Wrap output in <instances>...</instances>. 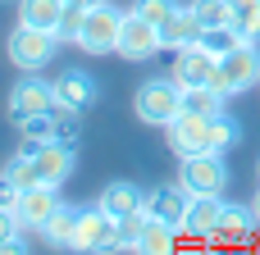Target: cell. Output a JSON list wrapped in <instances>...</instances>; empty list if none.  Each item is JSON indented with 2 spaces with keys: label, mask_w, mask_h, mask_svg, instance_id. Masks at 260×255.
I'll return each mask as SVG.
<instances>
[{
  "label": "cell",
  "mask_w": 260,
  "mask_h": 255,
  "mask_svg": "<svg viewBox=\"0 0 260 255\" xmlns=\"http://www.w3.org/2000/svg\"><path fill=\"white\" fill-rule=\"evenodd\" d=\"M133 110L146 128H169L183 114V87L174 78H146L133 96Z\"/></svg>",
  "instance_id": "obj_1"
},
{
  "label": "cell",
  "mask_w": 260,
  "mask_h": 255,
  "mask_svg": "<svg viewBox=\"0 0 260 255\" xmlns=\"http://www.w3.org/2000/svg\"><path fill=\"white\" fill-rule=\"evenodd\" d=\"M59 32H50V27H27V23H18L14 32H9V64H18V73H37L41 64H50L55 55H59Z\"/></svg>",
  "instance_id": "obj_2"
},
{
  "label": "cell",
  "mask_w": 260,
  "mask_h": 255,
  "mask_svg": "<svg viewBox=\"0 0 260 255\" xmlns=\"http://www.w3.org/2000/svg\"><path fill=\"white\" fill-rule=\"evenodd\" d=\"M119 37H123V9H114L110 0L91 5L78 46H82L87 55H119Z\"/></svg>",
  "instance_id": "obj_3"
},
{
  "label": "cell",
  "mask_w": 260,
  "mask_h": 255,
  "mask_svg": "<svg viewBox=\"0 0 260 255\" xmlns=\"http://www.w3.org/2000/svg\"><path fill=\"white\" fill-rule=\"evenodd\" d=\"M178 183H183L192 196H224V187H229V164H224L219 151L183 155V164H178Z\"/></svg>",
  "instance_id": "obj_4"
},
{
  "label": "cell",
  "mask_w": 260,
  "mask_h": 255,
  "mask_svg": "<svg viewBox=\"0 0 260 255\" xmlns=\"http://www.w3.org/2000/svg\"><path fill=\"white\" fill-rule=\"evenodd\" d=\"M256 82H260V50H256V41H242L238 50H229V55L219 59L215 87H219L224 96H242V91H251Z\"/></svg>",
  "instance_id": "obj_5"
},
{
  "label": "cell",
  "mask_w": 260,
  "mask_h": 255,
  "mask_svg": "<svg viewBox=\"0 0 260 255\" xmlns=\"http://www.w3.org/2000/svg\"><path fill=\"white\" fill-rule=\"evenodd\" d=\"M73 251L82 255H101V251H119V219L110 210H82L78 214V237H73Z\"/></svg>",
  "instance_id": "obj_6"
},
{
  "label": "cell",
  "mask_w": 260,
  "mask_h": 255,
  "mask_svg": "<svg viewBox=\"0 0 260 255\" xmlns=\"http://www.w3.org/2000/svg\"><path fill=\"white\" fill-rule=\"evenodd\" d=\"M46 110H55V82H46L41 73H23L9 91V119L23 123V119L46 114Z\"/></svg>",
  "instance_id": "obj_7"
},
{
  "label": "cell",
  "mask_w": 260,
  "mask_h": 255,
  "mask_svg": "<svg viewBox=\"0 0 260 255\" xmlns=\"http://www.w3.org/2000/svg\"><path fill=\"white\" fill-rule=\"evenodd\" d=\"M215 73H219V55H210L201 41L183 46L178 59H174V68H169V78H174L183 91H187V87H215Z\"/></svg>",
  "instance_id": "obj_8"
},
{
  "label": "cell",
  "mask_w": 260,
  "mask_h": 255,
  "mask_svg": "<svg viewBox=\"0 0 260 255\" xmlns=\"http://www.w3.org/2000/svg\"><path fill=\"white\" fill-rule=\"evenodd\" d=\"M165 141H169V151H178V160H183V155H201V151H215L210 119H206V114H192V110H183V114L165 128Z\"/></svg>",
  "instance_id": "obj_9"
},
{
  "label": "cell",
  "mask_w": 260,
  "mask_h": 255,
  "mask_svg": "<svg viewBox=\"0 0 260 255\" xmlns=\"http://www.w3.org/2000/svg\"><path fill=\"white\" fill-rule=\"evenodd\" d=\"M165 50V37H160V27L155 23H146L142 14H123V37H119V55L123 59H133V64H142V59H151V55H160Z\"/></svg>",
  "instance_id": "obj_10"
},
{
  "label": "cell",
  "mask_w": 260,
  "mask_h": 255,
  "mask_svg": "<svg viewBox=\"0 0 260 255\" xmlns=\"http://www.w3.org/2000/svg\"><path fill=\"white\" fill-rule=\"evenodd\" d=\"M55 210H59V187H55V183L27 187V192L18 196V205H14V214H18V224H23L27 233H46V224L55 219Z\"/></svg>",
  "instance_id": "obj_11"
},
{
  "label": "cell",
  "mask_w": 260,
  "mask_h": 255,
  "mask_svg": "<svg viewBox=\"0 0 260 255\" xmlns=\"http://www.w3.org/2000/svg\"><path fill=\"white\" fill-rule=\"evenodd\" d=\"M187 205H192V192L178 183V187H151L146 192V201H142V210L146 214H155V219H165V224H174L178 233H183V224H187Z\"/></svg>",
  "instance_id": "obj_12"
},
{
  "label": "cell",
  "mask_w": 260,
  "mask_h": 255,
  "mask_svg": "<svg viewBox=\"0 0 260 255\" xmlns=\"http://www.w3.org/2000/svg\"><path fill=\"white\" fill-rule=\"evenodd\" d=\"M32 160H37L41 178L59 187V183H69V178H73V169H78V146H73V141H59V137H55V141H41Z\"/></svg>",
  "instance_id": "obj_13"
},
{
  "label": "cell",
  "mask_w": 260,
  "mask_h": 255,
  "mask_svg": "<svg viewBox=\"0 0 260 255\" xmlns=\"http://www.w3.org/2000/svg\"><path fill=\"white\" fill-rule=\"evenodd\" d=\"M96 78L87 73V68H64L59 78H55V105H69V110H91L96 105Z\"/></svg>",
  "instance_id": "obj_14"
},
{
  "label": "cell",
  "mask_w": 260,
  "mask_h": 255,
  "mask_svg": "<svg viewBox=\"0 0 260 255\" xmlns=\"http://www.w3.org/2000/svg\"><path fill=\"white\" fill-rule=\"evenodd\" d=\"M224 205H229L224 196H192L183 233H192L197 242H210V237H215V228H219V219H224Z\"/></svg>",
  "instance_id": "obj_15"
},
{
  "label": "cell",
  "mask_w": 260,
  "mask_h": 255,
  "mask_svg": "<svg viewBox=\"0 0 260 255\" xmlns=\"http://www.w3.org/2000/svg\"><path fill=\"white\" fill-rule=\"evenodd\" d=\"M142 201H146V192H142L137 183H128V178L105 183V187H101V196H96V205H101V210H110L114 219H123V214H133V210H142Z\"/></svg>",
  "instance_id": "obj_16"
},
{
  "label": "cell",
  "mask_w": 260,
  "mask_h": 255,
  "mask_svg": "<svg viewBox=\"0 0 260 255\" xmlns=\"http://www.w3.org/2000/svg\"><path fill=\"white\" fill-rule=\"evenodd\" d=\"M201 32H206V23L192 14V5H183L165 27H160V37H165V50H183V46H192V41H201Z\"/></svg>",
  "instance_id": "obj_17"
},
{
  "label": "cell",
  "mask_w": 260,
  "mask_h": 255,
  "mask_svg": "<svg viewBox=\"0 0 260 255\" xmlns=\"http://www.w3.org/2000/svg\"><path fill=\"white\" fill-rule=\"evenodd\" d=\"M174 246H178V228L155 219V214H146V228L137 237V255H169Z\"/></svg>",
  "instance_id": "obj_18"
},
{
  "label": "cell",
  "mask_w": 260,
  "mask_h": 255,
  "mask_svg": "<svg viewBox=\"0 0 260 255\" xmlns=\"http://www.w3.org/2000/svg\"><path fill=\"white\" fill-rule=\"evenodd\" d=\"M251 224H256V210L247 205H224V219H219V228H215V237L210 242H247V233H251Z\"/></svg>",
  "instance_id": "obj_19"
},
{
  "label": "cell",
  "mask_w": 260,
  "mask_h": 255,
  "mask_svg": "<svg viewBox=\"0 0 260 255\" xmlns=\"http://www.w3.org/2000/svg\"><path fill=\"white\" fill-rule=\"evenodd\" d=\"M59 14H64V0H18V23L27 27H59Z\"/></svg>",
  "instance_id": "obj_20"
},
{
  "label": "cell",
  "mask_w": 260,
  "mask_h": 255,
  "mask_svg": "<svg viewBox=\"0 0 260 255\" xmlns=\"http://www.w3.org/2000/svg\"><path fill=\"white\" fill-rule=\"evenodd\" d=\"M78 214H82V210L59 205V210H55V219L46 224V242H50V246H59V251H73V237H78Z\"/></svg>",
  "instance_id": "obj_21"
},
{
  "label": "cell",
  "mask_w": 260,
  "mask_h": 255,
  "mask_svg": "<svg viewBox=\"0 0 260 255\" xmlns=\"http://www.w3.org/2000/svg\"><path fill=\"white\" fill-rule=\"evenodd\" d=\"M224 91L219 87H187L183 91V110H192V114H206V119H215V114H224Z\"/></svg>",
  "instance_id": "obj_22"
},
{
  "label": "cell",
  "mask_w": 260,
  "mask_h": 255,
  "mask_svg": "<svg viewBox=\"0 0 260 255\" xmlns=\"http://www.w3.org/2000/svg\"><path fill=\"white\" fill-rule=\"evenodd\" d=\"M242 41H247V37H242L233 23H219V27H206V32H201V46H206L210 55H219V59H224L229 50H238Z\"/></svg>",
  "instance_id": "obj_23"
},
{
  "label": "cell",
  "mask_w": 260,
  "mask_h": 255,
  "mask_svg": "<svg viewBox=\"0 0 260 255\" xmlns=\"http://www.w3.org/2000/svg\"><path fill=\"white\" fill-rule=\"evenodd\" d=\"M229 5H233V27L247 41H260V0H229Z\"/></svg>",
  "instance_id": "obj_24"
},
{
  "label": "cell",
  "mask_w": 260,
  "mask_h": 255,
  "mask_svg": "<svg viewBox=\"0 0 260 255\" xmlns=\"http://www.w3.org/2000/svg\"><path fill=\"white\" fill-rule=\"evenodd\" d=\"M82 23H87V5H78V0H64V14H59V41H73L78 46V37H82Z\"/></svg>",
  "instance_id": "obj_25"
},
{
  "label": "cell",
  "mask_w": 260,
  "mask_h": 255,
  "mask_svg": "<svg viewBox=\"0 0 260 255\" xmlns=\"http://www.w3.org/2000/svg\"><path fill=\"white\" fill-rule=\"evenodd\" d=\"M18 132H23L27 141H55V137H59V128H55V110L23 119V123H18Z\"/></svg>",
  "instance_id": "obj_26"
},
{
  "label": "cell",
  "mask_w": 260,
  "mask_h": 255,
  "mask_svg": "<svg viewBox=\"0 0 260 255\" xmlns=\"http://www.w3.org/2000/svg\"><path fill=\"white\" fill-rule=\"evenodd\" d=\"M5 173H9L23 192H27V187H37V183H46V178H41V169H37V160H32V155H23V151L5 164Z\"/></svg>",
  "instance_id": "obj_27"
},
{
  "label": "cell",
  "mask_w": 260,
  "mask_h": 255,
  "mask_svg": "<svg viewBox=\"0 0 260 255\" xmlns=\"http://www.w3.org/2000/svg\"><path fill=\"white\" fill-rule=\"evenodd\" d=\"M192 14L206 23V27H219V23H233V5L229 0H192Z\"/></svg>",
  "instance_id": "obj_28"
},
{
  "label": "cell",
  "mask_w": 260,
  "mask_h": 255,
  "mask_svg": "<svg viewBox=\"0 0 260 255\" xmlns=\"http://www.w3.org/2000/svg\"><path fill=\"white\" fill-rule=\"evenodd\" d=\"M178 9H183L178 0H137V5H133V14H142V18H146V23H155V27H165Z\"/></svg>",
  "instance_id": "obj_29"
},
{
  "label": "cell",
  "mask_w": 260,
  "mask_h": 255,
  "mask_svg": "<svg viewBox=\"0 0 260 255\" xmlns=\"http://www.w3.org/2000/svg\"><path fill=\"white\" fill-rule=\"evenodd\" d=\"M55 128H59V141H73L82 137V110H69V105H55Z\"/></svg>",
  "instance_id": "obj_30"
},
{
  "label": "cell",
  "mask_w": 260,
  "mask_h": 255,
  "mask_svg": "<svg viewBox=\"0 0 260 255\" xmlns=\"http://www.w3.org/2000/svg\"><path fill=\"white\" fill-rule=\"evenodd\" d=\"M146 228V210H133L119 219V251H137V237Z\"/></svg>",
  "instance_id": "obj_31"
},
{
  "label": "cell",
  "mask_w": 260,
  "mask_h": 255,
  "mask_svg": "<svg viewBox=\"0 0 260 255\" xmlns=\"http://www.w3.org/2000/svg\"><path fill=\"white\" fill-rule=\"evenodd\" d=\"M23 233H27V228H23V224H18V214H14V210H5V205H0V251H5V246H9V242H14V237H23Z\"/></svg>",
  "instance_id": "obj_32"
},
{
  "label": "cell",
  "mask_w": 260,
  "mask_h": 255,
  "mask_svg": "<svg viewBox=\"0 0 260 255\" xmlns=\"http://www.w3.org/2000/svg\"><path fill=\"white\" fill-rule=\"evenodd\" d=\"M18 196H23V187H18L9 173H0V205H5V210H14V205H18Z\"/></svg>",
  "instance_id": "obj_33"
},
{
  "label": "cell",
  "mask_w": 260,
  "mask_h": 255,
  "mask_svg": "<svg viewBox=\"0 0 260 255\" xmlns=\"http://www.w3.org/2000/svg\"><path fill=\"white\" fill-rule=\"evenodd\" d=\"M251 210H256V219H260V192H256V201H251Z\"/></svg>",
  "instance_id": "obj_34"
},
{
  "label": "cell",
  "mask_w": 260,
  "mask_h": 255,
  "mask_svg": "<svg viewBox=\"0 0 260 255\" xmlns=\"http://www.w3.org/2000/svg\"><path fill=\"white\" fill-rule=\"evenodd\" d=\"M78 5H87V9H91V5H101V0H78Z\"/></svg>",
  "instance_id": "obj_35"
},
{
  "label": "cell",
  "mask_w": 260,
  "mask_h": 255,
  "mask_svg": "<svg viewBox=\"0 0 260 255\" xmlns=\"http://www.w3.org/2000/svg\"><path fill=\"white\" fill-rule=\"evenodd\" d=\"M0 5H18V0H0Z\"/></svg>",
  "instance_id": "obj_36"
},
{
  "label": "cell",
  "mask_w": 260,
  "mask_h": 255,
  "mask_svg": "<svg viewBox=\"0 0 260 255\" xmlns=\"http://www.w3.org/2000/svg\"><path fill=\"white\" fill-rule=\"evenodd\" d=\"M256 173H260V164H256Z\"/></svg>",
  "instance_id": "obj_37"
}]
</instances>
